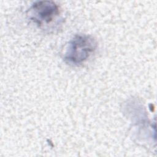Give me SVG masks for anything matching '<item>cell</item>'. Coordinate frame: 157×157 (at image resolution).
Segmentation results:
<instances>
[{
	"mask_svg": "<svg viewBox=\"0 0 157 157\" xmlns=\"http://www.w3.org/2000/svg\"><path fill=\"white\" fill-rule=\"evenodd\" d=\"M96 48L97 42L93 37L86 34H77L69 43L64 60L71 64H81L94 52Z\"/></svg>",
	"mask_w": 157,
	"mask_h": 157,
	"instance_id": "6da1fadb",
	"label": "cell"
},
{
	"mask_svg": "<svg viewBox=\"0 0 157 157\" xmlns=\"http://www.w3.org/2000/svg\"><path fill=\"white\" fill-rule=\"evenodd\" d=\"M29 10L30 20L39 26L50 24L59 15V6L51 1H37Z\"/></svg>",
	"mask_w": 157,
	"mask_h": 157,
	"instance_id": "7a4b0ae2",
	"label": "cell"
}]
</instances>
